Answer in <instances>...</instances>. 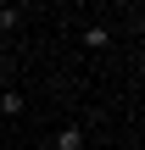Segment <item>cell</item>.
Returning a JSON list of instances; mask_svg holds the SVG:
<instances>
[{"mask_svg": "<svg viewBox=\"0 0 145 150\" xmlns=\"http://www.w3.org/2000/svg\"><path fill=\"white\" fill-rule=\"evenodd\" d=\"M28 106H22V95L17 89H0V117H22Z\"/></svg>", "mask_w": 145, "mask_h": 150, "instance_id": "obj_3", "label": "cell"}, {"mask_svg": "<svg viewBox=\"0 0 145 150\" xmlns=\"http://www.w3.org/2000/svg\"><path fill=\"white\" fill-rule=\"evenodd\" d=\"M84 145H89V134H84V122H67V128H61L56 139H45L39 150H84Z\"/></svg>", "mask_w": 145, "mask_h": 150, "instance_id": "obj_1", "label": "cell"}, {"mask_svg": "<svg viewBox=\"0 0 145 150\" xmlns=\"http://www.w3.org/2000/svg\"><path fill=\"white\" fill-rule=\"evenodd\" d=\"M106 45H112V28L106 22H89L84 28V50H106Z\"/></svg>", "mask_w": 145, "mask_h": 150, "instance_id": "obj_2", "label": "cell"}, {"mask_svg": "<svg viewBox=\"0 0 145 150\" xmlns=\"http://www.w3.org/2000/svg\"><path fill=\"white\" fill-rule=\"evenodd\" d=\"M22 22V6H0V28H17Z\"/></svg>", "mask_w": 145, "mask_h": 150, "instance_id": "obj_4", "label": "cell"}]
</instances>
